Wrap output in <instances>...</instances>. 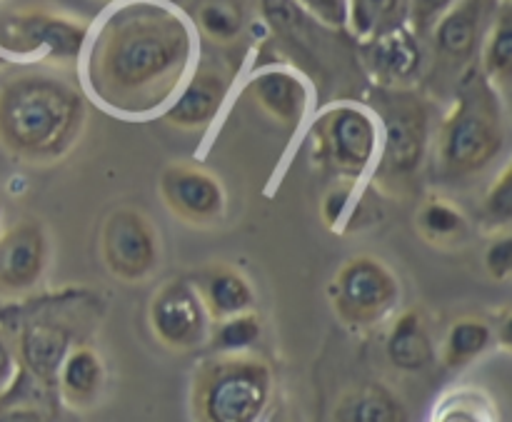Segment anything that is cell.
I'll return each mask as SVG.
<instances>
[{
    "mask_svg": "<svg viewBox=\"0 0 512 422\" xmlns=\"http://www.w3.org/2000/svg\"><path fill=\"white\" fill-rule=\"evenodd\" d=\"M0 223H3V205H0Z\"/></svg>",
    "mask_w": 512,
    "mask_h": 422,
    "instance_id": "obj_34",
    "label": "cell"
},
{
    "mask_svg": "<svg viewBox=\"0 0 512 422\" xmlns=\"http://www.w3.org/2000/svg\"><path fill=\"white\" fill-rule=\"evenodd\" d=\"M18 373H20V360H18V353H15V345L10 343L8 333L0 328V398H5V395L13 390Z\"/></svg>",
    "mask_w": 512,
    "mask_h": 422,
    "instance_id": "obj_32",
    "label": "cell"
},
{
    "mask_svg": "<svg viewBox=\"0 0 512 422\" xmlns=\"http://www.w3.org/2000/svg\"><path fill=\"white\" fill-rule=\"evenodd\" d=\"M415 230L430 248L445 250V253L463 250L473 240V225H470L468 215L458 205L448 203L438 195L420 203L418 213H415Z\"/></svg>",
    "mask_w": 512,
    "mask_h": 422,
    "instance_id": "obj_20",
    "label": "cell"
},
{
    "mask_svg": "<svg viewBox=\"0 0 512 422\" xmlns=\"http://www.w3.org/2000/svg\"><path fill=\"white\" fill-rule=\"evenodd\" d=\"M385 353H388L390 365L403 373H418L433 363V333H430L423 310L410 308L395 318L388 343H385Z\"/></svg>",
    "mask_w": 512,
    "mask_h": 422,
    "instance_id": "obj_18",
    "label": "cell"
},
{
    "mask_svg": "<svg viewBox=\"0 0 512 422\" xmlns=\"http://www.w3.org/2000/svg\"><path fill=\"white\" fill-rule=\"evenodd\" d=\"M83 125V95L53 75H18L0 88V143L28 163L68 155Z\"/></svg>",
    "mask_w": 512,
    "mask_h": 422,
    "instance_id": "obj_2",
    "label": "cell"
},
{
    "mask_svg": "<svg viewBox=\"0 0 512 422\" xmlns=\"http://www.w3.org/2000/svg\"><path fill=\"white\" fill-rule=\"evenodd\" d=\"M100 255L110 275L123 283H143L158 268V233L140 210L115 208L100 228Z\"/></svg>",
    "mask_w": 512,
    "mask_h": 422,
    "instance_id": "obj_9",
    "label": "cell"
},
{
    "mask_svg": "<svg viewBox=\"0 0 512 422\" xmlns=\"http://www.w3.org/2000/svg\"><path fill=\"white\" fill-rule=\"evenodd\" d=\"M485 0H455L430 30L435 55L450 65L473 60L483 30Z\"/></svg>",
    "mask_w": 512,
    "mask_h": 422,
    "instance_id": "obj_14",
    "label": "cell"
},
{
    "mask_svg": "<svg viewBox=\"0 0 512 422\" xmlns=\"http://www.w3.org/2000/svg\"><path fill=\"white\" fill-rule=\"evenodd\" d=\"M248 98L275 123L293 128L303 120L308 108V90L305 83L285 68H265L248 80L245 88Z\"/></svg>",
    "mask_w": 512,
    "mask_h": 422,
    "instance_id": "obj_15",
    "label": "cell"
},
{
    "mask_svg": "<svg viewBox=\"0 0 512 422\" xmlns=\"http://www.w3.org/2000/svg\"><path fill=\"white\" fill-rule=\"evenodd\" d=\"M483 215L495 228H510L512 220V168L505 165L483 200Z\"/></svg>",
    "mask_w": 512,
    "mask_h": 422,
    "instance_id": "obj_28",
    "label": "cell"
},
{
    "mask_svg": "<svg viewBox=\"0 0 512 422\" xmlns=\"http://www.w3.org/2000/svg\"><path fill=\"white\" fill-rule=\"evenodd\" d=\"M373 65L375 73L383 75L385 83H403L415 75L420 65L418 45H415V35L405 33V30H393V33H378V43L373 50Z\"/></svg>",
    "mask_w": 512,
    "mask_h": 422,
    "instance_id": "obj_22",
    "label": "cell"
},
{
    "mask_svg": "<svg viewBox=\"0 0 512 422\" xmlns=\"http://www.w3.org/2000/svg\"><path fill=\"white\" fill-rule=\"evenodd\" d=\"M505 143V123L495 85L473 70L463 80L453 110L438 135V165L445 178H468L498 158Z\"/></svg>",
    "mask_w": 512,
    "mask_h": 422,
    "instance_id": "obj_3",
    "label": "cell"
},
{
    "mask_svg": "<svg viewBox=\"0 0 512 422\" xmlns=\"http://www.w3.org/2000/svg\"><path fill=\"white\" fill-rule=\"evenodd\" d=\"M495 330L480 318H460L450 325L443 345V363L448 368H463L493 345Z\"/></svg>",
    "mask_w": 512,
    "mask_h": 422,
    "instance_id": "obj_24",
    "label": "cell"
},
{
    "mask_svg": "<svg viewBox=\"0 0 512 422\" xmlns=\"http://www.w3.org/2000/svg\"><path fill=\"white\" fill-rule=\"evenodd\" d=\"M193 53V25L178 8L123 0L105 15L90 45V85L110 108L143 113L178 88Z\"/></svg>",
    "mask_w": 512,
    "mask_h": 422,
    "instance_id": "obj_1",
    "label": "cell"
},
{
    "mask_svg": "<svg viewBox=\"0 0 512 422\" xmlns=\"http://www.w3.org/2000/svg\"><path fill=\"white\" fill-rule=\"evenodd\" d=\"M148 320L158 343L175 353L200 348L210 333V315L188 278L165 280L155 290Z\"/></svg>",
    "mask_w": 512,
    "mask_h": 422,
    "instance_id": "obj_10",
    "label": "cell"
},
{
    "mask_svg": "<svg viewBox=\"0 0 512 422\" xmlns=\"http://www.w3.org/2000/svg\"><path fill=\"white\" fill-rule=\"evenodd\" d=\"M350 20L363 35H378L398 10L400 0H348Z\"/></svg>",
    "mask_w": 512,
    "mask_h": 422,
    "instance_id": "obj_27",
    "label": "cell"
},
{
    "mask_svg": "<svg viewBox=\"0 0 512 422\" xmlns=\"http://www.w3.org/2000/svg\"><path fill=\"white\" fill-rule=\"evenodd\" d=\"M455 0H410V25H413V35L418 38H425L430 35L433 25L438 23L440 15L453 5Z\"/></svg>",
    "mask_w": 512,
    "mask_h": 422,
    "instance_id": "obj_30",
    "label": "cell"
},
{
    "mask_svg": "<svg viewBox=\"0 0 512 422\" xmlns=\"http://www.w3.org/2000/svg\"><path fill=\"white\" fill-rule=\"evenodd\" d=\"M400 285L393 270L373 255L348 258L330 283L335 315L350 328H373L393 313Z\"/></svg>",
    "mask_w": 512,
    "mask_h": 422,
    "instance_id": "obj_5",
    "label": "cell"
},
{
    "mask_svg": "<svg viewBox=\"0 0 512 422\" xmlns=\"http://www.w3.org/2000/svg\"><path fill=\"white\" fill-rule=\"evenodd\" d=\"M260 338V318L255 310L215 320L210 325V348L213 353H248Z\"/></svg>",
    "mask_w": 512,
    "mask_h": 422,
    "instance_id": "obj_26",
    "label": "cell"
},
{
    "mask_svg": "<svg viewBox=\"0 0 512 422\" xmlns=\"http://www.w3.org/2000/svg\"><path fill=\"white\" fill-rule=\"evenodd\" d=\"M225 95H228V78L220 70H198L168 108L165 120L183 130L205 128L218 118Z\"/></svg>",
    "mask_w": 512,
    "mask_h": 422,
    "instance_id": "obj_16",
    "label": "cell"
},
{
    "mask_svg": "<svg viewBox=\"0 0 512 422\" xmlns=\"http://www.w3.org/2000/svg\"><path fill=\"white\" fill-rule=\"evenodd\" d=\"M273 395V370L250 353H218L198 370L193 415L205 422H253Z\"/></svg>",
    "mask_w": 512,
    "mask_h": 422,
    "instance_id": "obj_4",
    "label": "cell"
},
{
    "mask_svg": "<svg viewBox=\"0 0 512 422\" xmlns=\"http://www.w3.org/2000/svg\"><path fill=\"white\" fill-rule=\"evenodd\" d=\"M160 198L183 223L208 228L225 213V190L213 173L200 165L175 163L160 173Z\"/></svg>",
    "mask_w": 512,
    "mask_h": 422,
    "instance_id": "obj_11",
    "label": "cell"
},
{
    "mask_svg": "<svg viewBox=\"0 0 512 422\" xmlns=\"http://www.w3.org/2000/svg\"><path fill=\"white\" fill-rule=\"evenodd\" d=\"M73 348V333L63 323L50 318L28 320L25 328L20 330L18 353L20 368L43 388H55L58 383V370L68 350Z\"/></svg>",
    "mask_w": 512,
    "mask_h": 422,
    "instance_id": "obj_13",
    "label": "cell"
},
{
    "mask_svg": "<svg viewBox=\"0 0 512 422\" xmlns=\"http://www.w3.org/2000/svg\"><path fill=\"white\" fill-rule=\"evenodd\" d=\"M200 300L210 315V323L230 318V315L248 313L255 310V290L250 280L238 268L225 263H215L210 268L200 270L193 280Z\"/></svg>",
    "mask_w": 512,
    "mask_h": 422,
    "instance_id": "obj_17",
    "label": "cell"
},
{
    "mask_svg": "<svg viewBox=\"0 0 512 422\" xmlns=\"http://www.w3.org/2000/svg\"><path fill=\"white\" fill-rule=\"evenodd\" d=\"M512 73V10L508 0L493 15L483 43V75L493 85H508Z\"/></svg>",
    "mask_w": 512,
    "mask_h": 422,
    "instance_id": "obj_23",
    "label": "cell"
},
{
    "mask_svg": "<svg viewBox=\"0 0 512 422\" xmlns=\"http://www.w3.org/2000/svg\"><path fill=\"white\" fill-rule=\"evenodd\" d=\"M295 3L330 28H345L350 20L348 0H295Z\"/></svg>",
    "mask_w": 512,
    "mask_h": 422,
    "instance_id": "obj_31",
    "label": "cell"
},
{
    "mask_svg": "<svg viewBox=\"0 0 512 422\" xmlns=\"http://www.w3.org/2000/svg\"><path fill=\"white\" fill-rule=\"evenodd\" d=\"M90 25L48 10H0V48L20 58L48 63L78 60L88 43Z\"/></svg>",
    "mask_w": 512,
    "mask_h": 422,
    "instance_id": "obj_6",
    "label": "cell"
},
{
    "mask_svg": "<svg viewBox=\"0 0 512 422\" xmlns=\"http://www.w3.org/2000/svg\"><path fill=\"white\" fill-rule=\"evenodd\" d=\"M5 63H8V60H5V55H3V53H0V68H3V65H5Z\"/></svg>",
    "mask_w": 512,
    "mask_h": 422,
    "instance_id": "obj_33",
    "label": "cell"
},
{
    "mask_svg": "<svg viewBox=\"0 0 512 422\" xmlns=\"http://www.w3.org/2000/svg\"><path fill=\"white\" fill-rule=\"evenodd\" d=\"M310 138L315 140V155L325 168L350 183L370 168L378 150L373 115L358 105H335L325 110L315 120Z\"/></svg>",
    "mask_w": 512,
    "mask_h": 422,
    "instance_id": "obj_8",
    "label": "cell"
},
{
    "mask_svg": "<svg viewBox=\"0 0 512 422\" xmlns=\"http://www.w3.org/2000/svg\"><path fill=\"white\" fill-rule=\"evenodd\" d=\"M330 415L340 422H400L408 418L400 400L383 385H358L348 390Z\"/></svg>",
    "mask_w": 512,
    "mask_h": 422,
    "instance_id": "obj_21",
    "label": "cell"
},
{
    "mask_svg": "<svg viewBox=\"0 0 512 422\" xmlns=\"http://www.w3.org/2000/svg\"><path fill=\"white\" fill-rule=\"evenodd\" d=\"M48 263V235L38 220H20L0 235V295H20L40 283Z\"/></svg>",
    "mask_w": 512,
    "mask_h": 422,
    "instance_id": "obj_12",
    "label": "cell"
},
{
    "mask_svg": "<svg viewBox=\"0 0 512 422\" xmlns=\"http://www.w3.org/2000/svg\"><path fill=\"white\" fill-rule=\"evenodd\" d=\"M485 270L493 280L498 283H508L512 275V233L510 228H503L500 233H495V238L490 240L488 248L483 255Z\"/></svg>",
    "mask_w": 512,
    "mask_h": 422,
    "instance_id": "obj_29",
    "label": "cell"
},
{
    "mask_svg": "<svg viewBox=\"0 0 512 422\" xmlns=\"http://www.w3.org/2000/svg\"><path fill=\"white\" fill-rule=\"evenodd\" d=\"M195 23L215 43H233L245 28V8L240 0H203Z\"/></svg>",
    "mask_w": 512,
    "mask_h": 422,
    "instance_id": "obj_25",
    "label": "cell"
},
{
    "mask_svg": "<svg viewBox=\"0 0 512 422\" xmlns=\"http://www.w3.org/2000/svg\"><path fill=\"white\" fill-rule=\"evenodd\" d=\"M58 390L65 405L73 410H88L100 398L105 385V370L100 355L88 345L68 350L58 370Z\"/></svg>",
    "mask_w": 512,
    "mask_h": 422,
    "instance_id": "obj_19",
    "label": "cell"
},
{
    "mask_svg": "<svg viewBox=\"0 0 512 422\" xmlns=\"http://www.w3.org/2000/svg\"><path fill=\"white\" fill-rule=\"evenodd\" d=\"M380 118L385 125V145L378 178L388 183H405L418 173L428 153V105L413 90L390 88L380 98Z\"/></svg>",
    "mask_w": 512,
    "mask_h": 422,
    "instance_id": "obj_7",
    "label": "cell"
}]
</instances>
